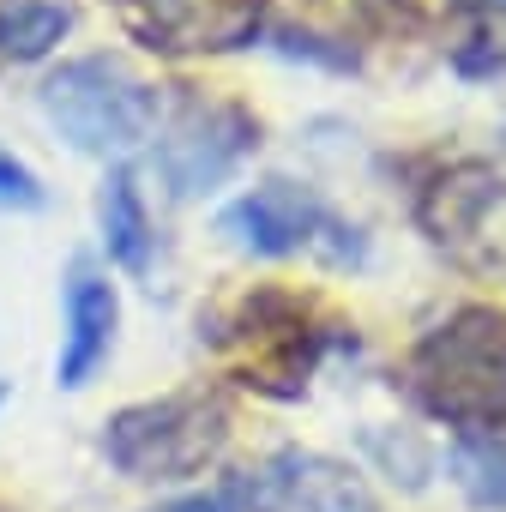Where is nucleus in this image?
I'll return each instance as SVG.
<instances>
[{
    "mask_svg": "<svg viewBox=\"0 0 506 512\" xmlns=\"http://www.w3.org/2000/svg\"><path fill=\"white\" fill-rule=\"evenodd\" d=\"M410 380L422 410L452 422L458 434L506 428V314L458 308L452 320H440L416 344Z\"/></svg>",
    "mask_w": 506,
    "mask_h": 512,
    "instance_id": "obj_1",
    "label": "nucleus"
},
{
    "mask_svg": "<svg viewBox=\"0 0 506 512\" xmlns=\"http://www.w3.org/2000/svg\"><path fill=\"white\" fill-rule=\"evenodd\" d=\"M49 127L85 151V157H127L139 151L145 139H157V121H163V97L151 79H139L127 61L115 55H79V61H61L43 91H37Z\"/></svg>",
    "mask_w": 506,
    "mask_h": 512,
    "instance_id": "obj_2",
    "label": "nucleus"
},
{
    "mask_svg": "<svg viewBox=\"0 0 506 512\" xmlns=\"http://www.w3.org/2000/svg\"><path fill=\"white\" fill-rule=\"evenodd\" d=\"M229 440V404L223 392H169L127 404L103 422V458L127 482H187L199 476Z\"/></svg>",
    "mask_w": 506,
    "mask_h": 512,
    "instance_id": "obj_3",
    "label": "nucleus"
},
{
    "mask_svg": "<svg viewBox=\"0 0 506 512\" xmlns=\"http://www.w3.org/2000/svg\"><path fill=\"white\" fill-rule=\"evenodd\" d=\"M223 235L247 253H266V260H284V253H326L332 266L362 260V241L356 229L302 181H260L247 187L229 211H223Z\"/></svg>",
    "mask_w": 506,
    "mask_h": 512,
    "instance_id": "obj_4",
    "label": "nucleus"
},
{
    "mask_svg": "<svg viewBox=\"0 0 506 512\" xmlns=\"http://www.w3.org/2000/svg\"><path fill=\"white\" fill-rule=\"evenodd\" d=\"M260 145V121L223 97H181L157 121V175L169 199H199L223 187Z\"/></svg>",
    "mask_w": 506,
    "mask_h": 512,
    "instance_id": "obj_5",
    "label": "nucleus"
},
{
    "mask_svg": "<svg viewBox=\"0 0 506 512\" xmlns=\"http://www.w3.org/2000/svg\"><path fill=\"white\" fill-rule=\"evenodd\" d=\"M223 500L235 512H380L368 482L326 452H278L260 470L229 476Z\"/></svg>",
    "mask_w": 506,
    "mask_h": 512,
    "instance_id": "obj_6",
    "label": "nucleus"
},
{
    "mask_svg": "<svg viewBox=\"0 0 506 512\" xmlns=\"http://www.w3.org/2000/svg\"><path fill=\"white\" fill-rule=\"evenodd\" d=\"M115 13L163 55H229L260 37V0H115Z\"/></svg>",
    "mask_w": 506,
    "mask_h": 512,
    "instance_id": "obj_7",
    "label": "nucleus"
},
{
    "mask_svg": "<svg viewBox=\"0 0 506 512\" xmlns=\"http://www.w3.org/2000/svg\"><path fill=\"white\" fill-rule=\"evenodd\" d=\"M61 308H67V332H61V356H55V386L79 392V386L97 380V368H103L109 350H115L121 296H115V284H109L91 260H73V266H67Z\"/></svg>",
    "mask_w": 506,
    "mask_h": 512,
    "instance_id": "obj_8",
    "label": "nucleus"
},
{
    "mask_svg": "<svg viewBox=\"0 0 506 512\" xmlns=\"http://www.w3.org/2000/svg\"><path fill=\"white\" fill-rule=\"evenodd\" d=\"M97 223H103V253L109 266L145 278L151 260H157V229H151V211L139 199V181L127 169H109L103 193H97Z\"/></svg>",
    "mask_w": 506,
    "mask_h": 512,
    "instance_id": "obj_9",
    "label": "nucleus"
},
{
    "mask_svg": "<svg viewBox=\"0 0 506 512\" xmlns=\"http://www.w3.org/2000/svg\"><path fill=\"white\" fill-rule=\"evenodd\" d=\"M67 31H73L67 0H0V61L37 67L61 49Z\"/></svg>",
    "mask_w": 506,
    "mask_h": 512,
    "instance_id": "obj_10",
    "label": "nucleus"
},
{
    "mask_svg": "<svg viewBox=\"0 0 506 512\" xmlns=\"http://www.w3.org/2000/svg\"><path fill=\"white\" fill-rule=\"evenodd\" d=\"M452 470H458V488L476 500V506H506V440L494 434H464L452 446Z\"/></svg>",
    "mask_w": 506,
    "mask_h": 512,
    "instance_id": "obj_11",
    "label": "nucleus"
},
{
    "mask_svg": "<svg viewBox=\"0 0 506 512\" xmlns=\"http://www.w3.org/2000/svg\"><path fill=\"white\" fill-rule=\"evenodd\" d=\"M43 205H49L43 175L25 157H13L7 145H0V211H43Z\"/></svg>",
    "mask_w": 506,
    "mask_h": 512,
    "instance_id": "obj_12",
    "label": "nucleus"
},
{
    "mask_svg": "<svg viewBox=\"0 0 506 512\" xmlns=\"http://www.w3.org/2000/svg\"><path fill=\"white\" fill-rule=\"evenodd\" d=\"M368 452L392 470V482H398V464H404V488H422L428 482V446L422 440H392V434H380V428H368Z\"/></svg>",
    "mask_w": 506,
    "mask_h": 512,
    "instance_id": "obj_13",
    "label": "nucleus"
},
{
    "mask_svg": "<svg viewBox=\"0 0 506 512\" xmlns=\"http://www.w3.org/2000/svg\"><path fill=\"white\" fill-rule=\"evenodd\" d=\"M151 512H235L223 494H175V500H163V506H151Z\"/></svg>",
    "mask_w": 506,
    "mask_h": 512,
    "instance_id": "obj_14",
    "label": "nucleus"
},
{
    "mask_svg": "<svg viewBox=\"0 0 506 512\" xmlns=\"http://www.w3.org/2000/svg\"><path fill=\"white\" fill-rule=\"evenodd\" d=\"M464 7H494V13H506V0H464Z\"/></svg>",
    "mask_w": 506,
    "mask_h": 512,
    "instance_id": "obj_15",
    "label": "nucleus"
},
{
    "mask_svg": "<svg viewBox=\"0 0 506 512\" xmlns=\"http://www.w3.org/2000/svg\"><path fill=\"white\" fill-rule=\"evenodd\" d=\"M7 398H13V386H7V380H0V410H7Z\"/></svg>",
    "mask_w": 506,
    "mask_h": 512,
    "instance_id": "obj_16",
    "label": "nucleus"
}]
</instances>
